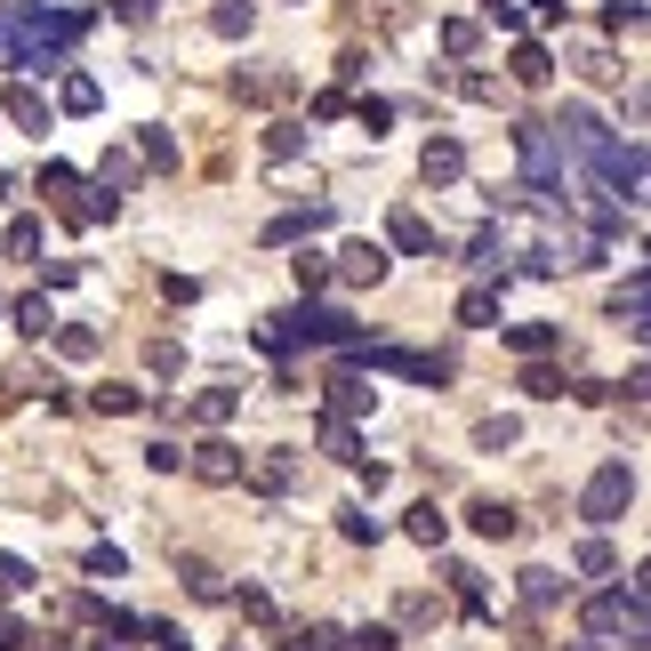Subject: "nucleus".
Masks as SVG:
<instances>
[{"label":"nucleus","mask_w":651,"mask_h":651,"mask_svg":"<svg viewBox=\"0 0 651 651\" xmlns=\"http://www.w3.org/2000/svg\"><path fill=\"white\" fill-rule=\"evenodd\" d=\"M113 17H121V24H153L161 0H113Z\"/></svg>","instance_id":"de8ad7c7"},{"label":"nucleus","mask_w":651,"mask_h":651,"mask_svg":"<svg viewBox=\"0 0 651 651\" xmlns=\"http://www.w3.org/2000/svg\"><path fill=\"white\" fill-rule=\"evenodd\" d=\"M137 169H146V161H137L129 146H106V161H97V186H106V193H129Z\"/></svg>","instance_id":"4be33fe9"},{"label":"nucleus","mask_w":651,"mask_h":651,"mask_svg":"<svg viewBox=\"0 0 651 651\" xmlns=\"http://www.w3.org/2000/svg\"><path fill=\"white\" fill-rule=\"evenodd\" d=\"M507 442H523L515 419H483V427H474V451H507Z\"/></svg>","instance_id":"4c0bfd02"},{"label":"nucleus","mask_w":651,"mask_h":651,"mask_svg":"<svg viewBox=\"0 0 651 651\" xmlns=\"http://www.w3.org/2000/svg\"><path fill=\"white\" fill-rule=\"evenodd\" d=\"M507 347H515L523 362H531V354H555V347H563V322H507Z\"/></svg>","instance_id":"f8f14e48"},{"label":"nucleus","mask_w":651,"mask_h":651,"mask_svg":"<svg viewBox=\"0 0 651 651\" xmlns=\"http://www.w3.org/2000/svg\"><path fill=\"white\" fill-rule=\"evenodd\" d=\"M32 588V563L24 555H0V595H24Z\"/></svg>","instance_id":"a19ab883"},{"label":"nucleus","mask_w":651,"mask_h":651,"mask_svg":"<svg viewBox=\"0 0 651 651\" xmlns=\"http://www.w3.org/2000/svg\"><path fill=\"white\" fill-rule=\"evenodd\" d=\"M89 402L106 410V419H129V410H146V394H137V387H97Z\"/></svg>","instance_id":"e433bc0d"},{"label":"nucleus","mask_w":651,"mask_h":651,"mask_svg":"<svg viewBox=\"0 0 651 651\" xmlns=\"http://www.w3.org/2000/svg\"><path fill=\"white\" fill-rule=\"evenodd\" d=\"M387 242H394L402 258H442V233H434L419 210H394V218H387Z\"/></svg>","instance_id":"6e6552de"},{"label":"nucleus","mask_w":651,"mask_h":651,"mask_svg":"<svg viewBox=\"0 0 651 651\" xmlns=\"http://www.w3.org/2000/svg\"><path fill=\"white\" fill-rule=\"evenodd\" d=\"M563 588H571V579H555V571H523V579H515L523 611H555V603H563Z\"/></svg>","instance_id":"6ab92c4d"},{"label":"nucleus","mask_w":651,"mask_h":651,"mask_svg":"<svg viewBox=\"0 0 651 651\" xmlns=\"http://www.w3.org/2000/svg\"><path fill=\"white\" fill-rule=\"evenodd\" d=\"M579 571H588V579H611V571H620V555H611V539H579Z\"/></svg>","instance_id":"f704fd0d"},{"label":"nucleus","mask_w":651,"mask_h":651,"mask_svg":"<svg viewBox=\"0 0 651 651\" xmlns=\"http://www.w3.org/2000/svg\"><path fill=\"white\" fill-rule=\"evenodd\" d=\"M233 410H242V387H210V394L193 402V419H201V427H226Z\"/></svg>","instance_id":"a878e982"},{"label":"nucleus","mask_w":651,"mask_h":651,"mask_svg":"<svg viewBox=\"0 0 651 651\" xmlns=\"http://www.w3.org/2000/svg\"><path fill=\"white\" fill-rule=\"evenodd\" d=\"M146 467L169 474V467H186V451H178V442H146Z\"/></svg>","instance_id":"09e8293b"},{"label":"nucleus","mask_w":651,"mask_h":651,"mask_svg":"<svg viewBox=\"0 0 651 651\" xmlns=\"http://www.w3.org/2000/svg\"><path fill=\"white\" fill-rule=\"evenodd\" d=\"M330 273H338L347 290H370V282H387V250H379V242H347Z\"/></svg>","instance_id":"0eeeda50"},{"label":"nucleus","mask_w":651,"mask_h":651,"mask_svg":"<svg viewBox=\"0 0 651 651\" xmlns=\"http://www.w3.org/2000/svg\"><path fill=\"white\" fill-rule=\"evenodd\" d=\"M322 387H330V410H338V419H354V410H370V402H379V387H362L354 370H330Z\"/></svg>","instance_id":"ddd939ff"},{"label":"nucleus","mask_w":651,"mask_h":651,"mask_svg":"<svg viewBox=\"0 0 651 651\" xmlns=\"http://www.w3.org/2000/svg\"><path fill=\"white\" fill-rule=\"evenodd\" d=\"M531 17L539 24H563V0H531Z\"/></svg>","instance_id":"3c124183"},{"label":"nucleus","mask_w":651,"mask_h":651,"mask_svg":"<svg viewBox=\"0 0 651 651\" xmlns=\"http://www.w3.org/2000/svg\"><path fill=\"white\" fill-rule=\"evenodd\" d=\"M394 643H402L394 628H362V635H347V651H394Z\"/></svg>","instance_id":"49530a36"},{"label":"nucleus","mask_w":651,"mask_h":651,"mask_svg":"<svg viewBox=\"0 0 651 651\" xmlns=\"http://www.w3.org/2000/svg\"><path fill=\"white\" fill-rule=\"evenodd\" d=\"M579 73H588V81H620V57H611V49H588V57H579Z\"/></svg>","instance_id":"c03bdc74"},{"label":"nucleus","mask_w":651,"mask_h":651,"mask_svg":"<svg viewBox=\"0 0 651 651\" xmlns=\"http://www.w3.org/2000/svg\"><path fill=\"white\" fill-rule=\"evenodd\" d=\"M483 9H507V0H483Z\"/></svg>","instance_id":"5fc2aeb1"},{"label":"nucleus","mask_w":651,"mask_h":651,"mask_svg":"<svg viewBox=\"0 0 651 651\" xmlns=\"http://www.w3.org/2000/svg\"><path fill=\"white\" fill-rule=\"evenodd\" d=\"M9 258H41V226H32V218L9 226Z\"/></svg>","instance_id":"37998d69"},{"label":"nucleus","mask_w":651,"mask_h":651,"mask_svg":"<svg viewBox=\"0 0 651 651\" xmlns=\"http://www.w3.org/2000/svg\"><path fill=\"white\" fill-rule=\"evenodd\" d=\"M137 161H146V169H178V146H169V129H137Z\"/></svg>","instance_id":"cd10ccee"},{"label":"nucleus","mask_w":651,"mask_h":651,"mask_svg":"<svg viewBox=\"0 0 651 651\" xmlns=\"http://www.w3.org/2000/svg\"><path fill=\"white\" fill-rule=\"evenodd\" d=\"M499 258H507V233H499V226H483V233L467 242V266H474V273H499ZM499 282H507V273H499Z\"/></svg>","instance_id":"b1692460"},{"label":"nucleus","mask_w":651,"mask_h":651,"mask_svg":"<svg viewBox=\"0 0 651 651\" xmlns=\"http://www.w3.org/2000/svg\"><path fill=\"white\" fill-rule=\"evenodd\" d=\"M41 193H49V201L81 193V169H73V161H49V169H41Z\"/></svg>","instance_id":"58836bf2"},{"label":"nucleus","mask_w":651,"mask_h":651,"mask_svg":"<svg viewBox=\"0 0 651 651\" xmlns=\"http://www.w3.org/2000/svg\"><path fill=\"white\" fill-rule=\"evenodd\" d=\"M0 651H24V620H9V611H0Z\"/></svg>","instance_id":"8fccbe9b"},{"label":"nucleus","mask_w":651,"mask_h":651,"mask_svg":"<svg viewBox=\"0 0 651 651\" xmlns=\"http://www.w3.org/2000/svg\"><path fill=\"white\" fill-rule=\"evenodd\" d=\"M330 226V201H306V210H282L266 226V250H290V242H306V233H322Z\"/></svg>","instance_id":"9b49d317"},{"label":"nucleus","mask_w":651,"mask_h":651,"mask_svg":"<svg viewBox=\"0 0 651 651\" xmlns=\"http://www.w3.org/2000/svg\"><path fill=\"white\" fill-rule=\"evenodd\" d=\"M442 579L459 588V611H467V620H491V595H483V571H474V563H451Z\"/></svg>","instance_id":"f3484780"},{"label":"nucleus","mask_w":651,"mask_h":651,"mask_svg":"<svg viewBox=\"0 0 651 651\" xmlns=\"http://www.w3.org/2000/svg\"><path fill=\"white\" fill-rule=\"evenodd\" d=\"M178 579H186V588H193L201 603H226V571H218V563H201V555H186V563H178Z\"/></svg>","instance_id":"5701e85b"},{"label":"nucleus","mask_w":651,"mask_h":651,"mask_svg":"<svg viewBox=\"0 0 651 651\" xmlns=\"http://www.w3.org/2000/svg\"><path fill=\"white\" fill-rule=\"evenodd\" d=\"M298 146H306V121H273L266 129V161H290Z\"/></svg>","instance_id":"473e14b6"},{"label":"nucleus","mask_w":651,"mask_h":651,"mask_svg":"<svg viewBox=\"0 0 651 651\" xmlns=\"http://www.w3.org/2000/svg\"><path fill=\"white\" fill-rule=\"evenodd\" d=\"M57 106H64V113H97V106H106V89H97L89 73H64V89H57Z\"/></svg>","instance_id":"393cba45"},{"label":"nucleus","mask_w":651,"mask_h":651,"mask_svg":"<svg viewBox=\"0 0 651 651\" xmlns=\"http://www.w3.org/2000/svg\"><path fill=\"white\" fill-rule=\"evenodd\" d=\"M242 483L266 491V499H282L298 483V451H266V459H242Z\"/></svg>","instance_id":"1a4fd4ad"},{"label":"nucleus","mask_w":651,"mask_h":651,"mask_svg":"<svg viewBox=\"0 0 651 651\" xmlns=\"http://www.w3.org/2000/svg\"><path fill=\"white\" fill-rule=\"evenodd\" d=\"M354 121H362L370 137H387V121H394V106H387V97H362V106H354Z\"/></svg>","instance_id":"79ce46f5"},{"label":"nucleus","mask_w":651,"mask_h":651,"mask_svg":"<svg viewBox=\"0 0 651 651\" xmlns=\"http://www.w3.org/2000/svg\"><path fill=\"white\" fill-rule=\"evenodd\" d=\"M507 73H515L523 89H547V81H555V57H547L539 41H515V57H507Z\"/></svg>","instance_id":"4468645a"},{"label":"nucleus","mask_w":651,"mask_h":651,"mask_svg":"<svg viewBox=\"0 0 651 651\" xmlns=\"http://www.w3.org/2000/svg\"><path fill=\"white\" fill-rule=\"evenodd\" d=\"M81 571H89V579H129V555H121V547H89Z\"/></svg>","instance_id":"c9c22d12"},{"label":"nucleus","mask_w":651,"mask_h":651,"mask_svg":"<svg viewBox=\"0 0 651 651\" xmlns=\"http://www.w3.org/2000/svg\"><path fill=\"white\" fill-rule=\"evenodd\" d=\"M442 49H451V57H474V49H483V32H474L467 17H451V24H442Z\"/></svg>","instance_id":"ea45409f"},{"label":"nucleus","mask_w":651,"mask_h":651,"mask_svg":"<svg viewBox=\"0 0 651 651\" xmlns=\"http://www.w3.org/2000/svg\"><path fill=\"white\" fill-rule=\"evenodd\" d=\"M459 322H467V330H499V282L459 290Z\"/></svg>","instance_id":"2eb2a0df"},{"label":"nucleus","mask_w":651,"mask_h":651,"mask_svg":"<svg viewBox=\"0 0 651 651\" xmlns=\"http://www.w3.org/2000/svg\"><path fill=\"white\" fill-rule=\"evenodd\" d=\"M57 354H64V362H97V330H89V322H64V330H57Z\"/></svg>","instance_id":"c756f323"},{"label":"nucleus","mask_w":651,"mask_h":651,"mask_svg":"<svg viewBox=\"0 0 651 651\" xmlns=\"http://www.w3.org/2000/svg\"><path fill=\"white\" fill-rule=\"evenodd\" d=\"M242 442H226V434H210V442H193V451H186V467H193V483H210V491H233V483H242Z\"/></svg>","instance_id":"20e7f679"},{"label":"nucleus","mask_w":651,"mask_h":651,"mask_svg":"<svg viewBox=\"0 0 651 651\" xmlns=\"http://www.w3.org/2000/svg\"><path fill=\"white\" fill-rule=\"evenodd\" d=\"M250 24H258V9H250V0H218V9H210V32H226V41H242Z\"/></svg>","instance_id":"bb28decb"},{"label":"nucleus","mask_w":651,"mask_h":651,"mask_svg":"<svg viewBox=\"0 0 651 651\" xmlns=\"http://www.w3.org/2000/svg\"><path fill=\"white\" fill-rule=\"evenodd\" d=\"M571 651H603V643H571Z\"/></svg>","instance_id":"603ef678"},{"label":"nucleus","mask_w":651,"mask_h":651,"mask_svg":"<svg viewBox=\"0 0 651 651\" xmlns=\"http://www.w3.org/2000/svg\"><path fill=\"white\" fill-rule=\"evenodd\" d=\"M0 113H9L17 129H32V137H49V121H57V113H49V97L32 89V81H9V89H0Z\"/></svg>","instance_id":"423d86ee"},{"label":"nucleus","mask_w":651,"mask_h":651,"mask_svg":"<svg viewBox=\"0 0 651 651\" xmlns=\"http://www.w3.org/2000/svg\"><path fill=\"white\" fill-rule=\"evenodd\" d=\"M41 651H64V643H57V635H49V643H41Z\"/></svg>","instance_id":"864d4df0"},{"label":"nucleus","mask_w":651,"mask_h":651,"mask_svg":"<svg viewBox=\"0 0 651 651\" xmlns=\"http://www.w3.org/2000/svg\"><path fill=\"white\" fill-rule=\"evenodd\" d=\"M611 322H620V330H635V338H643V266L628 273L620 290H611Z\"/></svg>","instance_id":"412c9836"},{"label":"nucleus","mask_w":651,"mask_h":651,"mask_svg":"<svg viewBox=\"0 0 651 651\" xmlns=\"http://www.w3.org/2000/svg\"><path fill=\"white\" fill-rule=\"evenodd\" d=\"M0 314H9V298H0Z\"/></svg>","instance_id":"6e6d98bb"},{"label":"nucleus","mask_w":651,"mask_h":651,"mask_svg":"<svg viewBox=\"0 0 651 651\" xmlns=\"http://www.w3.org/2000/svg\"><path fill=\"white\" fill-rule=\"evenodd\" d=\"M273 322L290 330V347H347V338H362L354 314H338V306H314V298L290 306V314H273Z\"/></svg>","instance_id":"7ed1b4c3"},{"label":"nucleus","mask_w":651,"mask_h":651,"mask_svg":"<svg viewBox=\"0 0 651 651\" xmlns=\"http://www.w3.org/2000/svg\"><path fill=\"white\" fill-rule=\"evenodd\" d=\"M402 531L419 539V547H442V539H451V515H442L434 499H419V507H410V515H402Z\"/></svg>","instance_id":"aec40b11"},{"label":"nucleus","mask_w":651,"mask_h":651,"mask_svg":"<svg viewBox=\"0 0 651 651\" xmlns=\"http://www.w3.org/2000/svg\"><path fill=\"white\" fill-rule=\"evenodd\" d=\"M523 394L555 402V394H563V370H547V354H531V362H523Z\"/></svg>","instance_id":"7c9ffc66"},{"label":"nucleus","mask_w":651,"mask_h":651,"mask_svg":"<svg viewBox=\"0 0 651 651\" xmlns=\"http://www.w3.org/2000/svg\"><path fill=\"white\" fill-rule=\"evenodd\" d=\"M419 178H427V186H459V178H467V146H459V137H427Z\"/></svg>","instance_id":"9d476101"},{"label":"nucleus","mask_w":651,"mask_h":651,"mask_svg":"<svg viewBox=\"0 0 651 651\" xmlns=\"http://www.w3.org/2000/svg\"><path fill=\"white\" fill-rule=\"evenodd\" d=\"M290 273H298V290L314 298V290L330 282V258H322V250H298V258H290Z\"/></svg>","instance_id":"72a5a7b5"},{"label":"nucleus","mask_w":651,"mask_h":651,"mask_svg":"<svg viewBox=\"0 0 651 651\" xmlns=\"http://www.w3.org/2000/svg\"><path fill=\"white\" fill-rule=\"evenodd\" d=\"M9 322H17L24 338H49V330H57V322H49V298H17V306H9Z\"/></svg>","instance_id":"c85d7f7f"},{"label":"nucleus","mask_w":651,"mask_h":651,"mask_svg":"<svg viewBox=\"0 0 651 651\" xmlns=\"http://www.w3.org/2000/svg\"><path fill=\"white\" fill-rule=\"evenodd\" d=\"M467 523L483 531V539H515V531H523V523H515V507H507V499H474V507H467Z\"/></svg>","instance_id":"dca6fc26"},{"label":"nucleus","mask_w":651,"mask_h":651,"mask_svg":"<svg viewBox=\"0 0 651 651\" xmlns=\"http://www.w3.org/2000/svg\"><path fill=\"white\" fill-rule=\"evenodd\" d=\"M628 507H635V467H628V459H603V467L588 474V491H579V515L603 531V523H620Z\"/></svg>","instance_id":"f03ea898"},{"label":"nucleus","mask_w":651,"mask_h":651,"mask_svg":"<svg viewBox=\"0 0 651 651\" xmlns=\"http://www.w3.org/2000/svg\"><path fill=\"white\" fill-rule=\"evenodd\" d=\"M555 146H571L579 161H603V146H611V129H603V113L595 106H563V121H555Z\"/></svg>","instance_id":"39448f33"},{"label":"nucleus","mask_w":651,"mask_h":651,"mask_svg":"<svg viewBox=\"0 0 651 651\" xmlns=\"http://www.w3.org/2000/svg\"><path fill=\"white\" fill-rule=\"evenodd\" d=\"M290 651H306V643H290Z\"/></svg>","instance_id":"4d7b16f0"},{"label":"nucleus","mask_w":651,"mask_h":651,"mask_svg":"<svg viewBox=\"0 0 651 651\" xmlns=\"http://www.w3.org/2000/svg\"><path fill=\"white\" fill-rule=\"evenodd\" d=\"M603 24H611V32H635V24H643V0H611Z\"/></svg>","instance_id":"a18cd8bd"},{"label":"nucleus","mask_w":651,"mask_h":651,"mask_svg":"<svg viewBox=\"0 0 651 651\" xmlns=\"http://www.w3.org/2000/svg\"><path fill=\"white\" fill-rule=\"evenodd\" d=\"M322 451H330L338 467H362V434H354V419H338V410H330V419H322Z\"/></svg>","instance_id":"a211bd4d"},{"label":"nucleus","mask_w":651,"mask_h":651,"mask_svg":"<svg viewBox=\"0 0 651 651\" xmlns=\"http://www.w3.org/2000/svg\"><path fill=\"white\" fill-rule=\"evenodd\" d=\"M643 588L651 579L643 571H628V588H603V595H588V635H628V643H651V620H643Z\"/></svg>","instance_id":"f257e3e1"},{"label":"nucleus","mask_w":651,"mask_h":651,"mask_svg":"<svg viewBox=\"0 0 651 651\" xmlns=\"http://www.w3.org/2000/svg\"><path fill=\"white\" fill-rule=\"evenodd\" d=\"M338 531H347L354 547H379V539H387V523L370 515V507H347V515H338Z\"/></svg>","instance_id":"2f4dec72"}]
</instances>
